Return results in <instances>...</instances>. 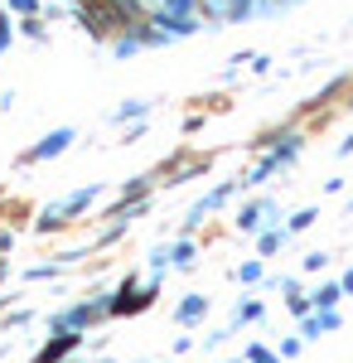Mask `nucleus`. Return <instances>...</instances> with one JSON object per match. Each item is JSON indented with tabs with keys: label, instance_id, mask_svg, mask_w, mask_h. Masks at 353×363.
Listing matches in <instances>:
<instances>
[{
	"label": "nucleus",
	"instance_id": "nucleus-24",
	"mask_svg": "<svg viewBox=\"0 0 353 363\" xmlns=\"http://www.w3.org/2000/svg\"><path fill=\"white\" fill-rule=\"evenodd\" d=\"M29 320H34V310H15V315H5V330H20Z\"/></svg>",
	"mask_w": 353,
	"mask_h": 363
},
{
	"label": "nucleus",
	"instance_id": "nucleus-11",
	"mask_svg": "<svg viewBox=\"0 0 353 363\" xmlns=\"http://www.w3.org/2000/svg\"><path fill=\"white\" fill-rule=\"evenodd\" d=\"M262 277H267V267H262V257H247L242 267H232V281H237V286H257Z\"/></svg>",
	"mask_w": 353,
	"mask_h": 363
},
{
	"label": "nucleus",
	"instance_id": "nucleus-14",
	"mask_svg": "<svg viewBox=\"0 0 353 363\" xmlns=\"http://www.w3.org/2000/svg\"><path fill=\"white\" fill-rule=\"evenodd\" d=\"M310 315H315L320 335H339V330H344V315H339V310H310Z\"/></svg>",
	"mask_w": 353,
	"mask_h": 363
},
{
	"label": "nucleus",
	"instance_id": "nucleus-32",
	"mask_svg": "<svg viewBox=\"0 0 353 363\" xmlns=\"http://www.w3.org/2000/svg\"><path fill=\"white\" fill-rule=\"evenodd\" d=\"M136 363H145V359H136ZM164 363H174V359H164Z\"/></svg>",
	"mask_w": 353,
	"mask_h": 363
},
{
	"label": "nucleus",
	"instance_id": "nucleus-16",
	"mask_svg": "<svg viewBox=\"0 0 353 363\" xmlns=\"http://www.w3.org/2000/svg\"><path fill=\"white\" fill-rule=\"evenodd\" d=\"M329 262H334L329 252H305V257H300V272H305V277H310V272H325Z\"/></svg>",
	"mask_w": 353,
	"mask_h": 363
},
{
	"label": "nucleus",
	"instance_id": "nucleus-30",
	"mask_svg": "<svg viewBox=\"0 0 353 363\" xmlns=\"http://www.w3.org/2000/svg\"><path fill=\"white\" fill-rule=\"evenodd\" d=\"M5 277H10V267H5V262H0V281H5Z\"/></svg>",
	"mask_w": 353,
	"mask_h": 363
},
{
	"label": "nucleus",
	"instance_id": "nucleus-10",
	"mask_svg": "<svg viewBox=\"0 0 353 363\" xmlns=\"http://www.w3.org/2000/svg\"><path fill=\"white\" fill-rule=\"evenodd\" d=\"M257 320H267V301H257V296L237 301V310H232V330H242V325H257Z\"/></svg>",
	"mask_w": 353,
	"mask_h": 363
},
{
	"label": "nucleus",
	"instance_id": "nucleus-26",
	"mask_svg": "<svg viewBox=\"0 0 353 363\" xmlns=\"http://www.w3.org/2000/svg\"><path fill=\"white\" fill-rule=\"evenodd\" d=\"M189 349H194V335H179V339H174V359H179V354H189Z\"/></svg>",
	"mask_w": 353,
	"mask_h": 363
},
{
	"label": "nucleus",
	"instance_id": "nucleus-6",
	"mask_svg": "<svg viewBox=\"0 0 353 363\" xmlns=\"http://www.w3.org/2000/svg\"><path fill=\"white\" fill-rule=\"evenodd\" d=\"M203 315H208V296L189 291V296H184L179 306H174V325H179V330H194V325H198Z\"/></svg>",
	"mask_w": 353,
	"mask_h": 363
},
{
	"label": "nucleus",
	"instance_id": "nucleus-29",
	"mask_svg": "<svg viewBox=\"0 0 353 363\" xmlns=\"http://www.w3.org/2000/svg\"><path fill=\"white\" fill-rule=\"evenodd\" d=\"M339 155H353V136H349V140H344V145H339Z\"/></svg>",
	"mask_w": 353,
	"mask_h": 363
},
{
	"label": "nucleus",
	"instance_id": "nucleus-18",
	"mask_svg": "<svg viewBox=\"0 0 353 363\" xmlns=\"http://www.w3.org/2000/svg\"><path fill=\"white\" fill-rule=\"evenodd\" d=\"M164 272H169V242L150 252V277H164Z\"/></svg>",
	"mask_w": 353,
	"mask_h": 363
},
{
	"label": "nucleus",
	"instance_id": "nucleus-28",
	"mask_svg": "<svg viewBox=\"0 0 353 363\" xmlns=\"http://www.w3.org/2000/svg\"><path fill=\"white\" fill-rule=\"evenodd\" d=\"M339 286H344V296H353V267L344 272V277H339Z\"/></svg>",
	"mask_w": 353,
	"mask_h": 363
},
{
	"label": "nucleus",
	"instance_id": "nucleus-17",
	"mask_svg": "<svg viewBox=\"0 0 353 363\" xmlns=\"http://www.w3.org/2000/svg\"><path fill=\"white\" fill-rule=\"evenodd\" d=\"M242 359L247 363H281V354H276V349H267V344H247Z\"/></svg>",
	"mask_w": 353,
	"mask_h": 363
},
{
	"label": "nucleus",
	"instance_id": "nucleus-22",
	"mask_svg": "<svg viewBox=\"0 0 353 363\" xmlns=\"http://www.w3.org/2000/svg\"><path fill=\"white\" fill-rule=\"evenodd\" d=\"M286 310H291V315H310V296H305V291H300V296H286Z\"/></svg>",
	"mask_w": 353,
	"mask_h": 363
},
{
	"label": "nucleus",
	"instance_id": "nucleus-27",
	"mask_svg": "<svg viewBox=\"0 0 353 363\" xmlns=\"http://www.w3.org/2000/svg\"><path fill=\"white\" fill-rule=\"evenodd\" d=\"M5 49H10V20L0 15V54H5Z\"/></svg>",
	"mask_w": 353,
	"mask_h": 363
},
{
	"label": "nucleus",
	"instance_id": "nucleus-12",
	"mask_svg": "<svg viewBox=\"0 0 353 363\" xmlns=\"http://www.w3.org/2000/svg\"><path fill=\"white\" fill-rule=\"evenodd\" d=\"M150 189H155V174H136L126 189H121V203H136V199H150Z\"/></svg>",
	"mask_w": 353,
	"mask_h": 363
},
{
	"label": "nucleus",
	"instance_id": "nucleus-33",
	"mask_svg": "<svg viewBox=\"0 0 353 363\" xmlns=\"http://www.w3.org/2000/svg\"><path fill=\"white\" fill-rule=\"evenodd\" d=\"M102 363H111V359H102Z\"/></svg>",
	"mask_w": 353,
	"mask_h": 363
},
{
	"label": "nucleus",
	"instance_id": "nucleus-7",
	"mask_svg": "<svg viewBox=\"0 0 353 363\" xmlns=\"http://www.w3.org/2000/svg\"><path fill=\"white\" fill-rule=\"evenodd\" d=\"M310 296V310H339V301H344V286L339 281H320L315 291H305Z\"/></svg>",
	"mask_w": 353,
	"mask_h": 363
},
{
	"label": "nucleus",
	"instance_id": "nucleus-13",
	"mask_svg": "<svg viewBox=\"0 0 353 363\" xmlns=\"http://www.w3.org/2000/svg\"><path fill=\"white\" fill-rule=\"evenodd\" d=\"M145 112H150V102H140V97H131V102H121V107L111 112V121H121V126H126V121H140Z\"/></svg>",
	"mask_w": 353,
	"mask_h": 363
},
{
	"label": "nucleus",
	"instance_id": "nucleus-4",
	"mask_svg": "<svg viewBox=\"0 0 353 363\" xmlns=\"http://www.w3.org/2000/svg\"><path fill=\"white\" fill-rule=\"evenodd\" d=\"M73 140H78V131H73V126H54V131L39 140V145H29L25 155H20V165H39V160H54V155H63V150L73 145Z\"/></svg>",
	"mask_w": 353,
	"mask_h": 363
},
{
	"label": "nucleus",
	"instance_id": "nucleus-25",
	"mask_svg": "<svg viewBox=\"0 0 353 363\" xmlns=\"http://www.w3.org/2000/svg\"><path fill=\"white\" fill-rule=\"evenodd\" d=\"M10 10H15V15H39L44 5H39V0H10Z\"/></svg>",
	"mask_w": 353,
	"mask_h": 363
},
{
	"label": "nucleus",
	"instance_id": "nucleus-1",
	"mask_svg": "<svg viewBox=\"0 0 353 363\" xmlns=\"http://www.w3.org/2000/svg\"><path fill=\"white\" fill-rule=\"evenodd\" d=\"M102 199V184H87V189H73L68 199H58V203H49L39 218H34V233L39 238H49V233H63L68 223H78V213H87L92 203Z\"/></svg>",
	"mask_w": 353,
	"mask_h": 363
},
{
	"label": "nucleus",
	"instance_id": "nucleus-3",
	"mask_svg": "<svg viewBox=\"0 0 353 363\" xmlns=\"http://www.w3.org/2000/svg\"><path fill=\"white\" fill-rule=\"evenodd\" d=\"M276 213H281L276 199H247L242 208H237V218H232V228H237V233H262L267 223H281Z\"/></svg>",
	"mask_w": 353,
	"mask_h": 363
},
{
	"label": "nucleus",
	"instance_id": "nucleus-5",
	"mask_svg": "<svg viewBox=\"0 0 353 363\" xmlns=\"http://www.w3.org/2000/svg\"><path fill=\"white\" fill-rule=\"evenodd\" d=\"M82 349V330H54V339L34 354V363H63L68 354H78Z\"/></svg>",
	"mask_w": 353,
	"mask_h": 363
},
{
	"label": "nucleus",
	"instance_id": "nucleus-8",
	"mask_svg": "<svg viewBox=\"0 0 353 363\" xmlns=\"http://www.w3.org/2000/svg\"><path fill=\"white\" fill-rule=\"evenodd\" d=\"M169 267H174V272H194V267H198L194 238H174V242H169Z\"/></svg>",
	"mask_w": 353,
	"mask_h": 363
},
{
	"label": "nucleus",
	"instance_id": "nucleus-19",
	"mask_svg": "<svg viewBox=\"0 0 353 363\" xmlns=\"http://www.w3.org/2000/svg\"><path fill=\"white\" fill-rule=\"evenodd\" d=\"M58 272H63L58 262H49V267H29V272H25V281H54Z\"/></svg>",
	"mask_w": 353,
	"mask_h": 363
},
{
	"label": "nucleus",
	"instance_id": "nucleus-20",
	"mask_svg": "<svg viewBox=\"0 0 353 363\" xmlns=\"http://www.w3.org/2000/svg\"><path fill=\"white\" fill-rule=\"evenodd\" d=\"M300 349H305V339H281V349H276V354H281V363H286V359H300Z\"/></svg>",
	"mask_w": 353,
	"mask_h": 363
},
{
	"label": "nucleus",
	"instance_id": "nucleus-31",
	"mask_svg": "<svg viewBox=\"0 0 353 363\" xmlns=\"http://www.w3.org/2000/svg\"><path fill=\"white\" fill-rule=\"evenodd\" d=\"M213 363H242V359H213Z\"/></svg>",
	"mask_w": 353,
	"mask_h": 363
},
{
	"label": "nucleus",
	"instance_id": "nucleus-23",
	"mask_svg": "<svg viewBox=\"0 0 353 363\" xmlns=\"http://www.w3.org/2000/svg\"><path fill=\"white\" fill-rule=\"evenodd\" d=\"M237 335V330H232V325H228V330H213V335L203 339V349H223V344H228V339Z\"/></svg>",
	"mask_w": 353,
	"mask_h": 363
},
{
	"label": "nucleus",
	"instance_id": "nucleus-15",
	"mask_svg": "<svg viewBox=\"0 0 353 363\" xmlns=\"http://www.w3.org/2000/svg\"><path fill=\"white\" fill-rule=\"evenodd\" d=\"M315 218H320V208H300V213H291V223H286V233L296 238V233H305V228H315Z\"/></svg>",
	"mask_w": 353,
	"mask_h": 363
},
{
	"label": "nucleus",
	"instance_id": "nucleus-2",
	"mask_svg": "<svg viewBox=\"0 0 353 363\" xmlns=\"http://www.w3.org/2000/svg\"><path fill=\"white\" fill-rule=\"evenodd\" d=\"M160 281L164 277H150L140 286L136 272H126V277L116 281V291H111V320H131V315H145V310L155 306V296H160Z\"/></svg>",
	"mask_w": 353,
	"mask_h": 363
},
{
	"label": "nucleus",
	"instance_id": "nucleus-9",
	"mask_svg": "<svg viewBox=\"0 0 353 363\" xmlns=\"http://www.w3.org/2000/svg\"><path fill=\"white\" fill-rule=\"evenodd\" d=\"M252 238H257V252H262V257H271V252H281L286 242H291V233H286V223H267L262 233H252Z\"/></svg>",
	"mask_w": 353,
	"mask_h": 363
},
{
	"label": "nucleus",
	"instance_id": "nucleus-21",
	"mask_svg": "<svg viewBox=\"0 0 353 363\" xmlns=\"http://www.w3.org/2000/svg\"><path fill=\"white\" fill-rule=\"evenodd\" d=\"M271 286L281 291V296H300V291H305V286H300V277H276Z\"/></svg>",
	"mask_w": 353,
	"mask_h": 363
}]
</instances>
